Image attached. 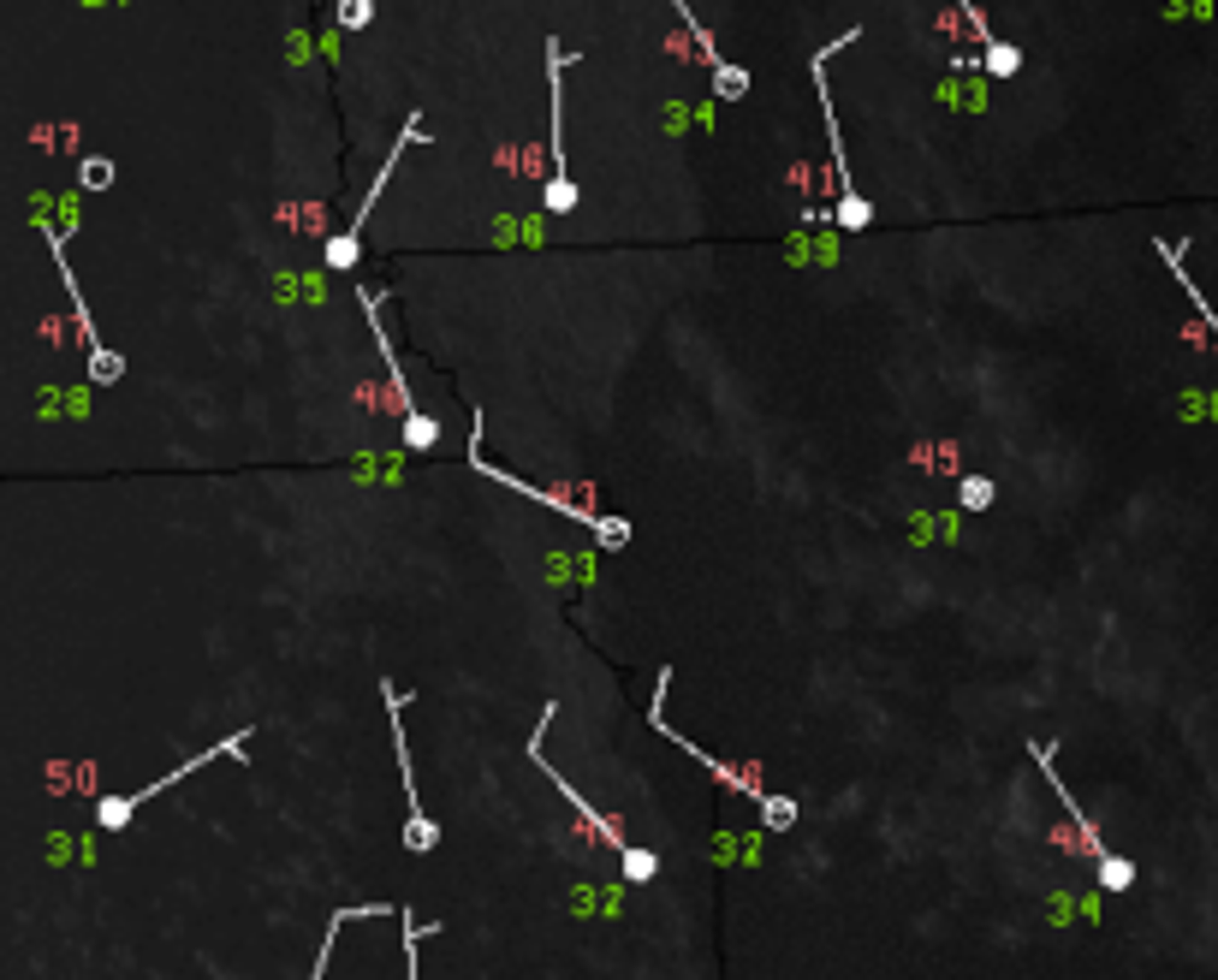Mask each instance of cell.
Segmentation results:
<instances>
[{
    "mask_svg": "<svg viewBox=\"0 0 1218 980\" xmlns=\"http://www.w3.org/2000/svg\"><path fill=\"white\" fill-rule=\"evenodd\" d=\"M666 690H672V666H660V690H654V707H648V725H654L666 743H678L684 755H695V760H701V767H708L719 784H731V791L755 797V808H761V802H767V784H761V773H743V767H731V760H714L708 749H695V743L684 737V731H672V725H666Z\"/></svg>",
    "mask_w": 1218,
    "mask_h": 980,
    "instance_id": "7",
    "label": "cell"
},
{
    "mask_svg": "<svg viewBox=\"0 0 1218 980\" xmlns=\"http://www.w3.org/2000/svg\"><path fill=\"white\" fill-rule=\"evenodd\" d=\"M708 77H714V96H719V101H743L749 84H755V77H749L743 66H731V60H725L719 72H708Z\"/></svg>",
    "mask_w": 1218,
    "mask_h": 980,
    "instance_id": "16",
    "label": "cell"
},
{
    "mask_svg": "<svg viewBox=\"0 0 1218 980\" xmlns=\"http://www.w3.org/2000/svg\"><path fill=\"white\" fill-rule=\"evenodd\" d=\"M374 18V0H339V31H363Z\"/></svg>",
    "mask_w": 1218,
    "mask_h": 980,
    "instance_id": "22",
    "label": "cell"
},
{
    "mask_svg": "<svg viewBox=\"0 0 1218 980\" xmlns=\"http://www.w3.org/2000/svg\"><path fill=\"white\" fill-rule=\"evenodd\" d=\"M1028 755L1040 760V773L1052 778V791H1058V802L1070 808V820H1076L1081 843H1088V856H1094V867H1100V885H1105V891H1129V885H1135V862H1129V856H1112V850H1105V838H1100V826L1088 820V808H1076L1070 784L1058 778V749H1052V743H1028Z\"/></svg>",
    "mask_w": 1218,
    "mask_h": 980,
    "instance_id": "2",
    "label": "cell"
},
{
    "mask_svg": "<svg viewBox=\"0 0 1218 980\" xmlns=\"http://www.w3.org/2000/svg\"><path fill=\"white\" fill-rule=\"evenodd\" d=\"M481 428H487V416H481V404L470 411V470L476 476H487V481H500V487H511V494H524V500H535V505H547V511H559L565 523H583L588 535H594V547H630V517H618V511H594L588 500H577V494H559V487H541V481H529V476H518V470H500L494 458L481 452Z\"/></svg>",
    "mask_w": 1218,
    "mask_h": 980,
    "instance_id": "1",
    "label": "cell"
},
{
    "mask_svg": "<svg viewBox=\"0 0 1218 980\" xmlns=\"http://www.w3.org/2000/svg\"><path fill=\"white\" fill-rule=\"evenodd\" d=\"M374 915H398V904H345V909H333V915H328V939H321V950H315L310 980H328V963H333V939H339V927H351V921H374Z\"/></svg>",
    "mask_w": 1218,
    "mask_h": 980,
    "instance_id": "10",
    "label": "cell"
},
{
    "mask_svg": "<svg viewBox=\"0 0 1218 980\" xmlns=\"http://www.w3.org/2000/svg\"><path fill=\"white\" fill-rule=\"evenodd\" d=\"M1159 256H1165V262H1171V274H1177V286L1188 291V304H1195V309H1201V321H1207V333H1212V345H1218V309H1212V304H1207V297H1201V286H1195V280H1188V267H1183V250H1177V244H1171V238H1159Z\"/></svg>",
    "mask_w": 1218,
    "mask_h": 980,
    "instance_id": "11",
    "label": "cell"
},
{
    "mask_svg": "<svg viewBox=\"0 0 1218 980\" xmlns=\"http://www.w3.org/2000/svg\"><path fill=\"white\" fill-rule=\"evenodd\" d=\"M440 843V820H404V850L411 856H428Z\"/></svg>",
    "mask_w": 1218,
    "mask_h": 980,
    "instance_id": "21",
    "label": "cell"
},
{
    "mask_svg": "<svg viewBox=\"0 0 1218 980\" xmlns=\"http://www.w3.org/2000/svg\"><path fill=\"white\" fill-rule=\"evenodd\" d=\"M417 138H422V114H411V119H404V131H398V143L387 149V160H381V167H374V190H369V197H363V208H357V221H351V226H345L339 238H328V267H333V274H351V267H357V256H363V226H369V214H374V202H381V184L393 179V167H398V155H404V149H411Z\"/></svg>",
    "mask_w": 1218,
    "mask_h": 980,
    "instance_id": "5",
    "label": "cell"
},
{
    "mask_svg": "<svg viewBox=\"0 0 1218 980\" xmlns=\"http://www.w3.org/2000/svg\"><path fill=\"white\" fill-rule=\"evenodd\" d=\"M761 826H767V832H791V826H797V802H791V797H779V791H767V802H761Z\"/></svg>",
    "mask_w": 1218,
    "mask_h": 980,
    "instance_id": "18",
    "label": "cell"
},
{
    "mask_svg": "<svg viewBox=\"0 0 1218 980\" xmlns=\"http://www.w3.org/2000/svg\"><path fill=\"white\" fill-rule=\"evenodd\" d=\"M618 862H625V880H630V885H648V880L660 874V856L642 850V843H625V850H618Z\"/></svg>",
    "mask_w": 1218,
    "mask_h": 980,
    "instance_id": "14",
    "label": "cell"
},
{
    "mask_svg": "<svg viewBox=\"0 0 1218 980\" xmlns=\"http://www.w3.org/2000/svg\"><path fill=\"white\" fill-rule=\"evenodd\" d=\"M981 66H987L993 77H1016V72H1022V48H1011V42H998V36H993V42H987V53H981Z\"/></svg>",
    "mask_w": 1218,
    "mask_h": 980,
    "instance_id": "15",
    "label": "cell"
},
{
    "mask_svg": "<svg viewBox=\"0 0 1218 980\" xmlns=\"http://www.w3.org/2000/svg\"><path fill=\"white\" fill-rule=\"evenodd\" d=\"M577 60H583L577 48L547 42V84H553V143H547V155H553V179H571V167H565V66H577Z\"/></svg>",
    "mask_w": 1218,
    "mask_h": 980,
    "instance_id": "9",
    "label": "cell"
},
{
    "mask_svg": "<svg viewBox=\"0 0 1218 980\" xmlns=\"http://www.w3.org/2000/svg\"><path fill=\"white\" fill-rule=\"evenodd\" d=\"M357 304H363V315H369V327H374V351H381V363H387L393 398L404 404V446H411V452H428V446L440 440V428H435V416H422V411H417V398H411V380H404V363H398V351H393L387 327H381V297H374V291H357Z\"/></svg>",
    "mask_w": 1218,
    "mask_h": 980,
    "instance_id": "4",
    "label": "cell"
},
{
    "mask_svg": "<svg viewBox=\"0 0 1218 980\" xmlns=\"http://www.w3.org/2000/svg\"><path fill=\"white\" fill-rule=\"evenodd\" d=\"M672 7H678V18L690 24V36H695V48H701V60H708V72H719V66H725V53L714 48V31H708V24H701V18L690 12V0H672Z\"/></svg>",
    "mask_w": 1218,
    "mask_h": 980,
    "instance_id": "13",
    "label": "cell"
},
{
    "mask_svg": "<svg viewBox=\"0 0 1218 980\" xmlns=\"http://www.w3.org/2000/svg\"><path fill=\"white\" fill-rule=\"evenodd\" d=\"M381 701H387V725H393V755H398V778H404V802H411V820H428L422 814V791H417V773H411V743H404V701L411 690H398L393 677H381Z\"/></svg>",
    "mask_w": 1218,
    "mask_h": 980,
    "instance_id": "8",
    "label": "cell"
},
{
    "mask_svg": "<svg viewBox=\"0 0 1218 980\" xmlns=\"http://www.w3.org/2000/svg\"><path fill=\"white\" fill-rule=\"evenodd\" d=\"M998 500V487H993V476H963V487H957V505L963 511H987Z\"/></svg>",
    "mask_w": 1218,
    "mask_h": 980,
    "instance_id": "17",
    "label": "cell"
},
{
    "mask_svg": "<svg viewBox=\"0 0 1218 980\" xmlns=\"http://www.w3.org/2000/svg\"><path fill=\"white\" fill-rule=\"evenodd\" d=\"M553 719H559V701H547V707H541V719H535V731H529V760H535V767H541V773H547V778L559 784V797L577 808V820H583L594 838H601V843H612V850H625V843H630V838H625V820H618V814H601V808H594V802L577 791V784H571V778H565V773L553 767V760H547V731H553Z\"/></svg>",
    "mask_w": 1218,
    "mask_h": 980,
    "instance_id": "3",
    "label": "cell"
},
{
    "mask_svg": "<svg viewBox=\"0 0 1218 980\" xmlns=\"http://www.w3.org/2000/svg\"><path fill=\"white\" fill-rule=\"evenodd\" d=\"M77 179H84L90 190H101V184H114V160H101V155H90L84 167H77Z\"/></svg>",
    "mask_w": 1218,
    "mask_h": 980,
    "instance_id": "23",
    "label": "cell"
},
{
    "mask_svg": "<svg viewBox=\"0 0 1218 980\" xmlns=\"http://www.w3.org/2000/svg\"><path fill=\"white\" fill-rule=\"evenodd\" d=\"M832 221L844 226V232H868V226H874V202H868V197H856V190H850V197H838Z\"/></svg>",
    "mask_w": 1218,
    "mask_h": 980,
    "instance_id": "12",
    "label": "cell"
},
{
    "mask_svg": "<svg viewBox=\"0 0 1218 980\" xmlns=\"http://www.w3.org/2000/svg\"><path fill=\"white\" fill-rule=\"evenodd\" d=\"M541 208H547V214H571V208H577V179H547V190H541Z\"/></svg>",
    "mask_w": 1218,
    "mask_h": 980,
    "instance_id": "20",
    "label": "cell"
},
{
    "mask_svg": "<svg viewBox=\"0 0 1218 980\" xmlns=\"http://www.w3.org/2000/svg\"><path fill=\"white\" fill-rule=\"evenodd\" d=\"M398 927H404V980H417V957H422V927H417V915L398 904Z\"/></svg>",
    "mask_w": 1218,
    "mask_h": 980,
    "instance_id": "19",
    "label": "cell"
},
{
    "mask_svg": "<svg viewBox=\"0 0 1218 980\" xmlns=\"http://www.w3.org/2000/svg\"><path fill=\"white\" fill-rule=\"evenodd\" d=\"M244 743H250V731H232V737H221V743H214V749H203V755H191V760H184V767H173L167 778H155V784H143V791H138V797H101V802H96V820H101L107 832H119V826H131V814H138V808H143L149 797H160V791H167V784H179L184 773H197V767H208V760H221V755H232V760H238V755H244Z\"/></svg>",
    "mask_w": 1218,
    "mask_h": 980,
    "instance_id": "6",
    "label": "cell"
}]
</instances>
